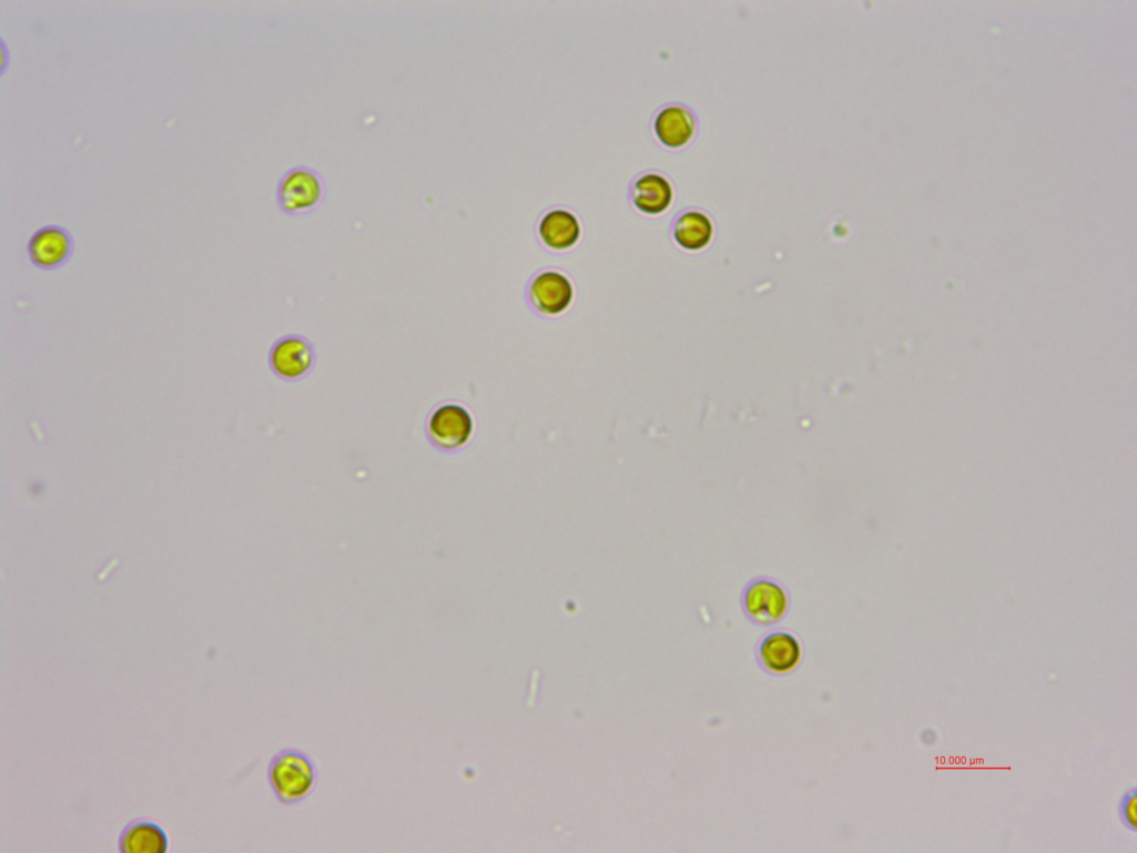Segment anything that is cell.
<instances>
[{
    "instance_id": "9a60e30c",
    "label": "cell",
    "mask_w": 1137,
    "mask_h": 853,
    "mask_svg": "<svg viewBox=\"0 0 1137 853\" xmlns=\"http://www.w3.org/2000/svg\"><path fill=\"white\" fill-rule=\"evenodd\" d=\"M936 739V733L932 729H927L922 733V742L926 745L934 744Z\"/></svg>"
},
{
    "instance_id": "8fae6325",
    "label": "cell",
    "mask_w": 1137,
    "mask_h": 853,
    "mask_svg": "<svg viewBox=\"0 0 1137 853\" xmlns=\"http://www.w3.org/2000/svg\"><path fill=\"white\" fill-rule=\"evenodd\" d=\"M657 140L666 148L677 150L686 146L696 132V119L686 108L669 105L661 109L652 124Z\"/></svg>"
},
{
    "instance_id": "5bb4252c",
    "label": "cell",
    "mask_w": 1137,
    "mask_h": 853,
    "mask_svg": "<svg viewBox=\"0 0 1137 853\" xmlns=\"http://www.w3.org/2000/svg\"><path fill=\"white\" fill-rule=\"evenodd\" d=\"M1118 813L1123 824L1130 831L1137 830V789L1127 790L1118 805Z\"/></svg>"
},
{
    "instance_id": "5b68a950",
    "label": "cell",
    "mask_w": 1137,
    "mask_h": 853,
    "mask_svg": "<svg viewBox=\"0 0 1137 853\" xmlns=\"http://www.w3.org/2000/svg\"><path fill=\"white\" fill-rule=\"evenodd\" d=\"M571 281L561 272L547 270L536 274L527 286L529 306L542 316L564 314L572 304Z\"/></svg>"
},
{
    "instance_id": "7c38bea8",
    "label": "cell",
    "mask_w": 1137,
    "mask_h": 853,
    "mask_svg": "<svg viewBox=\"0 0 1137 853\" xmlns=\"http://www.w3.org/2000/svg\"><path fill=\"white\" fill-rule=\"evenodd\" d=\"M758 654L768 670L783 673L792 670L800 661L801 647L796 638L786 631H774L760 642Z\"/></svg>"
},
{
    "instance_id": "ba28073f",
    "label": "cell",
    "mask_w": 1137,
    "mask_h": 853,
    "mask_svg": "<svg viewBox=\"0 0 1137 853\" xmlns=\"http://www.w3.org/2000/svg\"><path fill=\"white\" fill-rule=\"evenodd\" d=\"M171 846L172 839L167 829L150 818L130 821L119 837L121 853H169Z\"/></svg>"
},
{
    "instance_id": "7a4b0ae2",
    "label": "cell",
    "mask_w": 1137,
    "mask_h": 853,
    "mask_svg": "<svg viewBox=\"0 0 1137 853\" xmlns=\"http://www.w3.org/2000/svg\"><path fill=\"white\" fill-rule=\"evenodd\" d=\"M325 197V183L321 174L309 167L301 166L287 172L277 189V202L281 210L291 216H301L314 212Z\"/></svg>"
},
{
    "instance_id": "6da1fadb",
    "label": "cell",
    "mask_w": 1137,
    "mask_h": 853,
    "mask_svg": "<svg viewBox=\"0 0 1137 853\" xmlns=\"http://www.w3.org/2000/svg\"><path fill=\"white\" fill-rule=\"evenodd\" d=\"M267 775L275 796L285 805L305 801L318 782L315 761L308 753L296 748H286L274 754Z\"/></svg>"
},
{
    "instance_id": "52a82bcc",
    "label": "cell",
    "mask_w": 1137,
    "mask_h": 853,
    "mask_svg": "<svg viewBox=\"0 0 1137 853\" xmlns=\"http://www.w3.org/2000/svg\"><path fill=\"white\" fill-rule=\"evenodd\" d=\"M788 603V596L783 587L769 578L752 580L745 587L742 596L745 615L761 626L778 622L785 615Z\"/></svg>"
},
{
    "instance_id": "3957f363",
    "label": "cell",
    "mask_w": 1137,
    "mask_h": 853,
    "mask_svg": "<svg viewBox=\"0 0 1137 853\" xmlns=\"http://www.w3.org/2000/svg\"><path fill=\"white\" fill-rule=\"evenodd\" d=\"M429 441L444 451H455L470 440L474 419L469 410L456 403H446L435 408L426 424Z\"/></svg>"
},
{
    "instance_id": "9c48e42d",
    "label": "cell",
    "mask_w": 1137,
    "mask_h": 853,
    "mask_svg": "<svg viewBox=\"0 0 1137 853\" xmlns=\"http://www.w3.org/2000/svg\"><path fill=\"white\" fill-rule=\"evenodd\" d=\"M581 232L578 217L564 209L547 212L537 226V234L541 243L556 252L571 250L580 241Z\"/></svg>"
},
{
    "instance_id": "2e32d148",
    "label": "cell",
    "mask_w": 1137,
    "mask_h": 853,
    "mask_svg": "<svg viewBox=\"0 0 1137 853\" xmlns=\"http://www.w3.org/2000/svg\"><path fill=\"white\" fill-rule=\"evenodd\" d=\"M119 559H114L109 567H106L99 576L100 580H105L110 572L119 565Z\"/></svg>"
},
{
    "instance_id": "277c9868",
    "label": "cell",
    "mask_w": 1137,
    "mask_h": 853,
    "mask_svg": "<svg viewBox=\"0 0 1137 853\" xmlns=\"http://www.w3.org/2000/svg\"><path fill=\"white\" fill-rule=\"evenodd\" d=\"M316 359L315 346L309 339L301 335H287L273 345L268 362L275 376L287 383H296L314 370Z\"/></svg>"
},
{
    "instance_id": "30bf717a",
    "label": "cell",
    "mask_w": 1137,
    "mask_h": 853,
    "mask_svg": "<svg viewBox=\"0 0 1137 853\" xmlns=\"http://www.w3.org/2000/svg\"><path fill=\"white\" fill-rule=\"evenodd\" d=\"M633 207L649 216L664 213L673 201V189L667 177L658 173L638 176L630 187Z\"/></svg>"
},
{
    "instance_id": "4fadbf2b",
    "label": "cell",
    "mask_w": 1137,
    "mask_h": 853,
    "mask_svg": "<svg viewBox=\"0 0 1137 853\" xmlns=\"http://www.w3.org/2000/svg\"><path fill=\"white\" fill-rule=\"evenodd\" d=\"M713 226L707 214L699 211L681 213L672 225V237L682 250L697 252L711 241Z\"/></svg>"
},
{
    "instance_id": "8992f818",
    "label": "cell",
    "mask_w": 1137,
    "mask_h": 853,
    "mask_svg": "<svg viewBox=\"0 0 1137 853\" xmlns=\"http://www.w3.org/2000/svg\"><path fill=\"white\" fill-rule=\"evenodd\" d=\"M75 251V241L69 230L61 225H48L38 230L30 238L28 254L39 270L53 272L65 266Z\"/></svg>"
}]
</instances>
